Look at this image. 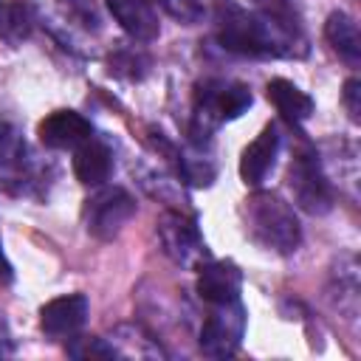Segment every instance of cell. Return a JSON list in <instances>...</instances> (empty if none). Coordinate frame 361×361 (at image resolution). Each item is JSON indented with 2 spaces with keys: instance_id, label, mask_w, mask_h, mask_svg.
I'll return each instance as SVG.
<instances>
[{
  "instance_id": "6da1fadb",
  "label": "cell",
  "mask_w": 361,
  "mask_h": 361,
  "mask_svg": "<svg viewBox=\"0 0 361 361\" xmlns=\"http://www.w3.org/2000/svg\"><path fill=\"white\" fill-rule=\"evenodd\" d=\"M214 25L220 45L243 56H290L296 54V45H305L302 37L282 31L271 20L237 6L234 0H217Z\"/></svg>"
},
{
  "instance_id": "7a4b0ae2",
  "label": "cell",
  "mask_w": 361,
  "mask_h": 361,
  "mask_svg": "<svg viewBox=\"0 0 361 361\" xmlns=\"http://www.w3.org/2000/svg\"><path fill=\"white\" fill-rule=\"evenodd\" d=\"M245 231L265 251L293 254L302 243V228L293 209L274 192H257L245 200Z\"/></svg>"
},
{
  "instance_id": "3957f363",
  "label": "cell",
  "mask_w": 361,
  "mask_h": 361,
  "mask_svg": "<svg viewBox=\"0 0 361 361\" xmlns=\"http://www.w3.org/2000/svg\"><path fill=\"white\" fill-rule=\"evenodd\" d=\"M251 107V90L240 82H203L195 90L192 135L209 138L223 121L243 116Z\"/></svg>"
},
{
  "instance_id": "277c9868",
  "label": "cell",
  "mask_w": 361,
  "mask_h": 361,
  "mask_svg": "<svg viewBox=\"0 0 361 361\" xmlns=\"http://www.w3.org/2000/svg\"><path fill=\"white\" fill-rule=\"evenodd\" d=\"M288 186L293 192V200L307 214H324L333 206V189L330 180L313 152H296L288 166Z\"/></svg>"
},
{
  "instance_id": "5b68a950",
  "label": "cell",
  "mask_w": 361,
  "mask_h": 361,
  "mask_svg": "<svg viewBox=\"0 0 361 361\" xmlns=\"http://www.w3.org/2000/svg\"><path fill=\"white\" fill-rule=\"evenodd\" d=\"M214 310L206 316L200 327V350L209 358H228L237 353L245 333V310L240 299L226 305H212Z\"/></svg>"
},
{
  "instance_id": "8992f818",
  "label": "cell",
  "mask_w": 361,
  "mask_h": 361,
  "mask_svg": "<svg viewBox=\"0 0 361 361\" xmlns=\"http://www.w3.org/2000/svg\"><path fill=\"white\" fill-rule=\"evenodd\" d=\"M158 237L164 251L183 268H200L206 259V243L195 217L183 212H164L158 220Z\"/></svg>"
},
{
  "instance_id": "52a82bcc",
  "label": "cell",
  "mask_w": 361,
  "mask_h": 361,
  "mask_svg": "<svg viewBox=\"0 0 361 361\" xmlns=\"http://www.w3.org/2000/svg\"><path fill=\"white\" fill-rule=\"evenodd\" d=\"M135 214V200L127 189L110 186L87 200L85 226L96 240H113Z\"/></svg>"
},
{
  "instance_id": "ba28073f",
  "label": "cell",
  "mask_w": 361,
  "mask_h": 361,
  "mask_svg": "<svg viewBox=\"0 0 361 361\" xmlns=\"http://www.w3.org/2000/svg\"><path fill=\"white\" fill-rule=\"evenodd\" d=\"M87 310H90V305L82 293H68V296L51 299L39 310V327L51 338H71L85 327Z\"/></svg>"
},
{
  "instance_id": "9c48e42d",
  "label": "cell",
  "mask_w": 361,
  "mask_h": 361,
  "mask_svg": "<svg viewBox=\"0 0 361 361\" xmlns=\"http://www.w3.org/2000/svg\"><path fill=\"white\" fill-rule=\"evenodd\" d=\"M37 135L51 149H76L93 135V127L76 110H54L39 121Z\"/></svg>"
},
{
  "instance_id": "30bf717a",
  "label": "cell",
  "mask_w": 361,
  "mask_h": 361,
  "mask_svg": "<svg viewBox=\"0 0 361 361\" xmlns=\"http://www.w3.org/2000/svg\"><path fill=\"white\" fill-rule=\"evenodd\" d=\"M243 274L234 262H206L197 268V293L209 305H226L240 299Z\"/></svg>"
},
{
  "instance_id": "8fae6325",
  "label": "cell",
  "mask_w": 361,
  "mask_h": 361,
  "mask_svg": "<svg viewBox=\"0 0 361 361\" xmlns=\"http://www.w3.org/2000/svg\"><path fill=\"white\" fill-rule=\"evenodd\" d=\"M276 152H279V135H276V127L268 124L240 155V178H243V183L245 186H259L265 180V175L274 169Z\"/></svg>"
},
{
  "instance_id": "7c38bea8",
  "label": "cell",
  "mask_w": 361,
  "mask_h": 361,
  "mask_svg": "<svg viewBox=\"0 0 361 361\" xmlns=\"http://www.w3.org/2000/svg\"><path fill=\"white\" fill-rule=\"evenodd\" d=\"M113 20L138 42H149L158 37V17L149 0H104Z\"/></svg>"
},
{
  "instance_id": "4fadbf2b",
  "label": "cell",
  "mask_w": 361,
  "mask_h": 361,
  "mask_svg": "<svg viewBox=\"0 0 361 361\" xmlns=\"http://www.w3.org/2000/svg\"><path fill=\"white\" fill-rule=\"evenodd\" d=\"M113 172V152L104 141L99 138H87L85 144L76 147L73 155V175L79 178V183L85 186H102Z\"/></svg>"
},
{
  "instance_id": "5bb4252c",
  "label": "cell",
  "mask_w": 361,
  "mask_h": 361,
  "mask_svg": "<svg viewBox=\"0 0 361 361\" xmlns=\"http://www.w3.org/2000/svg\"><path fill=\"white\" fill-rule=\"evenodd\" d=\"M265 93H268V102L276 107V113L285 121H290V124H299V121L310 118L313 110H316L313 99L302 87H296L293 82H288V79H271L268 87H265Z\"/></svg>"
},
{
  "instance_id": "9a60e30c",
  "label": "cell",
  "mask_w": 361,
  "mask_h": 361,
  "mask_svg": "<svg viewBox=\"0 0 361 361\" xmlns=\"http://www.w3.org/2000/svg\"><path fill=\"white\" fill-rule=\"evenodd\" d=\"M324 37L327 42L333 45V51L347 62V65H358L361 62V34H358V25L350 14L344 11H333L324 23Z\"/></svg>"
},
{
  "instance_id": "2e32d148",
  "label": "cell",
  "mask_w": 361,
  "mask_h": 361,
  "mask_svg": "<svg viewBox=\"0 0 361 361\" xmlns=\"http://www.w3.org/2000/svg\"><path fill=\"white\" fill-rule=\"evenodd\" d=\"M34 8L28 0H0V39L8 45H20L31 37Z\"/></svg>"
},
{
  "instance_id": "e0dca14e",
  "label": "cell",
  "mask_w": 361,
  "mask_h": 361,
  "mask_svg": "<svg viewBox=\"0 0 361 361\" xmlns=\"http://www.w3.org/2000/svg\"><path fill=\"white\" fill-rule=\"evenodd\" d=\"M251 3H254V8H257L259 17L271 20L274 25H279V28L288 31V34L302 37L299 23H296V14H293V8H290L288 0H251Z\"/></svg>"
},
{
  "instance_id": "ac0fdd59",
  "label": "cell",
  "mask_w": 361,
  "mask_h": 361,
  "mask_svg": "<svg viewBox=\"0 0 361 361\" xmlns=\"http://www.w3.org/2000/svg\"><path fill=\"white\" fill-rule=\"evenodd\" d=\"M82 344H71L68 347V353L73 355V358H118L121 353L113 347V344H107L104 338H79Z\"/></svg>"
},
{
  "instance_id": "d6986e66",
  "label": "cell",
  "mask_w": 361,
  "mask_h": 361,
  "mask_svg": "<svg viewBox=\"0 0 361 361\" xmlns=\"http://www.w3.org/2000/svg\"><path fill=\"white\" fill-rule=\"evenodd\" d=\"M161 3H164V8H166L175 20L186 23V25H192V23H197V20L203 17V6H200L197 0H161Z\"/></svg>"
},
{
  "instance_id": "ffe728a7",
  "label": "cell",
  "mask_w": 361,
  "mask_h": 361,
  "mask_svg": "<svg viewBox=\"0 0 361 361\" xmlns=\"http://www.w3.org/2000/svg\"><path fill=\"white\" fill-rule=\"evenodd\" d=\"M68 14H73L85 28H99V11L93 0H62Z\"/></svg>"
},
{
  "instance_id": "44dd1931",
  "label": "cell",
  "mask_w": 361,
  "mask_h": 361,
  "mask_svg": "<svg viewBox=\"0 0 361 361\" xmlns=\"http://www.w3.org/2000/svg\"><path fill=\"white\" fill-rule=\"evenodd\" d=\"M344 107L353 121H361V82L358 79L344 82Z\"/></svg>"
},
{
  "instance_id": "7402d4cb",
  "label": "cell",
  "mask_w": 361,
  "mask_h": 361,
  "mask_svg": "<svg viewBox=\"0 0 361 361\" xmlns=\"http://www.w3.org/2000/svg\"><path fill=\"white\" fill-rule=\"evenodd\" d=\"M11 279H14V268L6 259V251H3V243H0V282H11Z\"/></svg>"
},
{
  "instance_id": "603a6c76",
  "label": "cell",
  "mask_w": 361,
  "mask_h": 361,
  "mask_svg": "<svg viewBox=\"0 0 361 361\" xmlns=\"http://www.w3.org/2000/svg\"><path fill=\"white\" fill-rule=\"evenodd\" d=\"M8 141H11V130H8L6 121H0V155H3V149H6Z\"/></svg>"
}]
</instances>
